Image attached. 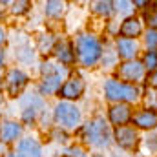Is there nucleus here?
Returning <instances> with one entry per match:
<instances>
[{"mask_svg": "<svg viewBox=\"0 0 157 157\" xmlns=\"http://www.w3.org/2000/svg\"><path fill=\"white\" fill-rule=\"evenodd\" d=\"M133 6H139L141 7V6H148V2H133Z\"/></svg>", "mask_w": 157, "mask_h": 157, "instance_id": "nucleus-27", "label": "nucleus"}, {"mask_svg": "<svg viewBox=\"0 0 157 157\" xmlns=\"http://www.w3.org/2000/svg\"><path fill=\"white\" fill-rule=\"evenodd\" d=\"M113 6H117V9L121 11V13H130L132 11V2H115Z\"/></svg>", "mask_w": 157, "mask_h": 157, "instance_id": "nucleus-23", "label": "nucleus"}, {"mask_svg": "<svg viewBox=\"0 0 157 157\" xmlns=\"http://www.w3.org/2000/svg\"><path fill=\"white\" fill-rule=\"evenodd\" d=\"M2 40H4V31L0 29V44H2Z\"/></svg>", "mask_w": 157, "mask_h": 157, "instance_id": "nucleus-29", "label": "nucleus"}, {"mask_svg": "<svg viewBox=\"0 0 157 157\" xmlns=\"http://www.w3.org/2000/svg\"><path fill=\"white\" fill-rule=\"evenodd\" d=\"M28 6H29V2H26V0H22V2H15L13 4V13H24L26 9H28Z\"/></svg>", "mask_w": 157, "mask_h": 157, "instance_id": "nucleus-21", "label": "nucleus"}, {"mask_svg": "<svg viewBox=\"0 0 157 157\" xmlns=\"http://www.w3.org/2000/svg\"><path fill=\"white\" fill-rule=\"evenodd\" d=\"M143 33V22L139 18H126L121 26V35L124 39H130V40H135L139 35Z\"/></svg>", "mask_w": 157, "mask_h": 157, "instance_id": "nucleus-10", "label": "nucleus"}, {"mask_svg": "<svg viewBox=\"0 0 157 157\" xmlns=\"http://www.w3.org/2000/svg\"><path fill=\"white\" fill-rule=\"evenodd\" d=\"M17 157H42L40 144L35 139H31V137L22 139L18 143V154H17Z\"/></svg>", "mask_w": 157, "mask_h": 157, "instance_id": "nucleus-11", "label": "nucleus"}, {"mask_svg": "<svg viewBox=\"0 0 157 157\" xmlns=\"http://www.w3.org/2000/svg\"><path fill=\"white\" fill-rule=\"evenodd\" d=\"M132 122L137 128L154 130V128H157V110H154V108H144V110L137 112L135 115H132Z\"/></svg>", "mask_w": 157, "mask_h": 157, "instance_id": "nucleus-7", "label": "nucleus"}, {"mask_svg": "<svg viewBox=\"0 0 157 157\" xmlns=\"http://www.w3.org/2000/svg\"><path fill=\"white\" fill-rule=\"evenodd\" d=\"M62 11H64V4L62 2H48L46 4V15H49V17H60L62 15Z\"/></svg>", "mask_w": 157, "mask_h": 157, "instance_id": "nucleus-17", "label": "nucleus"}, {"mask_svg": "<svg viewBox=\"0 0 157 157\" xmlns=\"http://www.w3.org/2000/svg\"><path fill=\"white\" fill-rule=\"evenodd\" d=\"M93 9H95V13H99V15L110 17V15L113 13V4H112V2H97Z\"/></svg>", "mask_w": 157, "mask_h": 157, "instance_id": "nucleus-19", "label": "nucleus"}, {"mask_svg": "<svg viewBox=\"0 0 157 157\" xmlns=\"http://www.w3.org/2000/svg\"><path fill=\"white\" fill-rule=\"evenodd\" d=\"M64 73H57V75H44L42 82H40V93L42 95H49L53 91H57L60 88Z\"/></svg>", "mask_w": 157, "mask_h": 157, "instance_id": "nucleus-12", "label": "nucleus"}, {"mask_svg": "<svg viewBox=\"0 0 157 157\" xmlns=\"http://www.w3.org/2000/svg\"><path fill=\"white\" fill-rule=\"evenodd\" d=\"M68 157H88V155L84 154L82 148H71V150H68Z\"/></svg>", "mask_w": 157, "mask_h": 157, "instance_id": "nucleus-24", "label": "nucleus"}, {"mask_svg": "<svg viewBox=\"0 0 157 157\" xmlns=\"http://www.w3.org/2000/svg\"><path fill=\"white\" fill-rule=\"evenodd\" d=\"M146 22H148V26H152V29H157V13L155 11L146 13Z\"/></svg>", "mask_w": 157, "mask_h": 157, "instance_id": "nucleus-22", "label": "nucleus"}, {"mask_svg": "<svg viewBox=\"0 0 157 157\" xmlns=\"http://www.w3.org/2000/svg\"><path fill=\"white\" fill-rule=\"evenodd\" d=\"M40 48H42V49H44V48L49 49V48H51V39H49V37H48V39H40Z\"/></svg>", "mask_w": 157, "mask_h": 157, "instance_id": "nucleus-25", "label": "nucleus"}, {"mask_svg": "<svg viewBox=\"0 0 157 157\" xmlns=\"http://www.w3.org/2000/svg\"><path fill=\"white\" fill-rule=\"evenodd\" d=\"M55 55H57V59H59L60 62H64V64L73 62V51H71V46H70L68 42H60V44H57V48H55Z\"/></svg>", "mask_w": 157, "mask_h": 157, "instance_id": "nucleus-16", "label": "nucleus"}, {"mask_svg": "<svg viewBox=\"0 0 157 157\" xmlns=\"http://www.w3.org/2000/svg\"><path fill=\"white\" fill-rule=\"evenodd\" d=\"M115 143L124 150H133L139 143V135L135 128L130 126H119L115 130Z\"/></svg>", "mask_w": 157, "mask_h": 157, "instance_id": "nucleus-5", "label": "nucleus"}, {"mask_svg": "<svg viewBox=\"0 0 157 157\" xmlns=\"http://www.w3.org/2000/svg\"><path fill=\"white\" fill-rule=\"evenodd\" d=\"M77 57L82 66H93L102 55V46L93 35H78L75 40Z\"/></svg>", "mask_w": 157, "mask_h": 157, "instance_id": "nucleus-1", "label": "nucleus"}, {"mask_svg": "<svg viewBox=\"0 0 157 157\" xmlns=\"http://www.w3.org/2000/svg\"><path fill=\"white\" fill-rule=\"evenodd\" d=\"M143 75H144V66L139 60H126L119 68V77L122 78V80L135 82V80L143 78Z\"/></svg>", "mask_w": 157, "mask_h": 157, "instance_id": "nucleus-6", "label": "nucleus"}, {"mask_svg": "<svg viewBox=\"0 0 157 157\" xmlns=\"http://www.w3.org/2000/svg\"><path fill=\"white\" fill-rule=\"evenodd\" d=\"M135 53H137V42L135 40H130V39L117 40V55L119 57L130 60V59L135 57Z\"/></svg>", "mask_w": 157, "mask_h": 157, "instance_id": "nucleus-13", "label": "nucleus"}, {"mask_svg": "<svg viewBox=\"0 0 157 157\" xmlns=\"http://www.w3.org/2000/svg\"><path fill=\"white\" fill-rule=\"evenodd\" d=\"M143 66L146 70H152L155 71L157 70V51H146L144 59H143Z\"/></svg>", "mask_w": 157, "mask_h": 157, "instance_id": "nucleus-18", "label": "nucleus"}, {"mask_svg": "<svg viewBox=\"0 0 157 157\" xmlns=\"http://www.w3.org/2000/svg\"><path fill=\"white\" fill-rule=\"evenodd\" d=\"M20 132H22L20 124H17V122H4L0 126V141L11 143V141H15L20 135Z\"/></svg>", "mask_w": 157, "mask_h": 157, "instance_id": "nucleus-14", "label": "nucleus"}, {"mask_svg": "<svg viewBox=\"0 0 157 157\" xmlns=\"http://www.w3.org/2000/svg\"><path fill=\"white\" fill-rule=\"evenodd\" d=\"M104 93L106 99L115 101V102H135L139 99V88L128 82H119L115 78L106 80L104 84Z\"/></svg>", "mask_w": 157, "mask_h": 157, "instance_id": "nucleus-3", "label": "nucleus"}, {"mask_svg": "<svg viewBox=\"0 0 157 157\" xmlns=\"http://www.w3.org/2000/svg\"><path fill=\"white\" fill-rule=\"evenodd\" d=\"M148 80H150V86L157 88V70L154 71V73H152V75H150V78H148Z\"/></svg>", "mask_w": 157, "mask_h": 157, "instance_id": "nucleus-26", "label": "nucleus"}, {"mask_svg": "<svg viewBox=\"0 0 157 157\" xmlns=\"http://www.w3.org/2000/svg\"><path fill=\"white\" fill-rule=\"evenodd\" d=\"M28 77L26 73H22L20 70H11L9 75H7V84H9V91L11 93H17L22 90V86H26Z\"/></svg>", "mask_w": 157, "mask_h": 157, "instance_id": "nucleus-15", "label": "nucleus"}, {"mask_svg": "<svg viewBox=\"0 0 157 157\" xmlns=\"http://www.w3.org/2000/svg\"><path fill=\"white\" fill-rule=\"evenodd\" d=\"M108 117H110V122L112 124H115V126H124L126 122H130L132 121V110H130V106L128 104H124V102H119L115 106H112L110 108V113H108Z\"/></svg>", "mask_w": 157, "mask_h": 157, "instance_id": "nucleus-8", "label": "nucleus"}, {"mask_svg": "<svg viewBox=\"0 0 157 157\" xmlns=\"http://www.w3.org/2000/svg\"><path fill=\"white\" fill-rule=\"evenodd\" d=\"M55 121L64 128H75L80 122V112L70 102H59L55 106Z\"/></svg>", "mask_w": 157, "mask_h": 157, "instance_id": "nucleus-4", "label": "nucleus"}, {"mask_svg": "<svg viewBox=\"0 0 157 157\" xmlns=\"http://www.w3.org/2000/svg\"><path fill=\"white\" fill-rule=\"evenodd\" d=\"M84 91V82L80 78H70L60 88V97L64 99H78Z\"/></svg>", "mask_w": 157, "mask_h": 157, "instance_id": "nucleus-9", "label": "nucleus"}, {"mask_svg": "<svg viewBox=\"0 0 157 157\" xmlns=\"http://www.w3.org/2000/svg\"><path fill=\"white\" fill-rule=\"evenodd\" d=\"M144 40H146V48H150V49L157 48V29H148Z\"/></svg>", "mask_w": 157, "mask_h": 157, "instance_id": "nucleus-20", "label": "nucleus"}, {"mask_svg": "<svg viewBox=\"0 0 157 157\" xmlns=\"http://www.w3.org/2000/svg\"><path fill=\"white\" fill-rule=\"evenodd\" d=\"M7 157H17V155H13V154H9V155H7Z\"/></svg>", "mask_w": 157, "mask_h": 157, "instance_id": "nucleus-30", "label": "nucleus"}, {"mask_svg": "<svg viewBox=\"0 0 157 157\" xmlns=\"http://www.w3.org/2000/svg\"><path fill=\"white\" fill-rule=\"evenodd\" d=\"M2 62H4V51H0V66H2Z\"/></svg>", "mask_w": 157, "mask_h": 157, "instance_id": "nucleus-28", "label": "nucleus"}, {"mask_svg": "<svg viewBox=\"0 0 157 157\" xmlns=\"http://www.w3.org/2000/svg\"><path fill=\"white\" fill-rule=\"evenodd\" d=\"M82 135H84L86 143H90L91 146H97V148H106L112 143V133H110V128L104 122V119H95V121H90L88 124H84Z\"/></svg>", "mask_w": 157, "mask_h": 157, "instance_id": "nucleus-2", "label": "nucleus"}]
</instances>
